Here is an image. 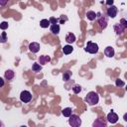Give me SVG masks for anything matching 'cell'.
Masks as SVG:
<instances>
[{
  "label": "cell",
  "mask_w": 127,
  "mask_h": 127,
  "mask_svg": "<svg viewBox=\"0 0 127 127\" xmlns=\"http://www.w3.org/2000/svg\"><path fill=\"white\" fill-rule=\"evenodd\" d=\"M85 101L89 104V105H95L98 103L99 101V96L95 91H90L86 94L85 96Z\"/></svg>",
  "instance_id": "6da1fadb"
},
{
  "label": "cell",
  "mask_w": 127,
  "mask_h": 127,
  "mask_svg": "<svg viewBox=\"0 0 127 127\" xmlns=\"http://www.w3.org/2000/svg\"><path fill=\"white\" fill-rule=\"evenodd\" d=\"M68 124L71 127H79L81 125V119L78 115L75 114H71L68 117Z\"/></svg>",
  "instance_id": "7a4b0ae2"
},
{
  "label": "cell",
  "mask_w": 127,
  "mask_h": 127,
  "mask_svg": "<svg viewBox=\"0 0 127 127\" xmlns=\"http://www.w3.org/2000/svg\"><path fill=\"white\" fill-rule=\"evenodd\" d=\"M96 18H97V20H98L99 27H100L101 29H105L106 26H107V24H108V19H107V17H106L104 14H102L101 12H99V13H96Z\"/></svg>",
  "instance_id": "3957f363"
},
{
  "label": "cell",
  "mask_w": 127,
  "mask_h": 127,
  "mask_svg": "<svg viewBox=\"0 0 127 127\" xmlns=\"http://www.w3.org/2000/svg\"><path fill=\"white\" fill-rule=\"evenodd\" d=\"M84 51L89 53V54H96L98 52V45L96 43L88 41L86 46H85V48H84Z\"/></svg>",
  "instance_id": "277c9868"
},
{
  "label": "cell",
  "mask_w": 127,
  "mask_h": 127,
  "mask_svg": "<svg viewBox=\"0 0 127 127\" xmlns=\"http://www.w3.org/2000/svg\"><path fill=\"white\" fill-rule=\"evenodd\" d=\"M20 99H21V101H23V102H25V103L29 102V101L32 99V94H31V92L28 91V90H23V91L21 92V94H20Z\"/></svg>",
  "instance_id": "5b68a950"
},
{
  "label": "cell",
  "mask_w": 127,
  "mask_h": 127,
  "mask_svg": "<svg viewBox=\"0 0 127 127\" xmlns=\"http://www.w3.org/2000/svg\"><path fill=\"white\" fill-rule=\"evenodd\" d=\"M117 13H118V9H117V7L114 6V5L109 6L108 9H107V12H106V14H107V16H108L109 18H115L116 15H117Z\"/></svg>",
  "instance_id": "8992f818"
},
{
  "label": "cell",
  "mask_w": 127,
  "mask_h": 127,
  "mask_svg": "<svg viewBox=\"0 0 127 127\" xmlns=\"http://www.w3.org/2000/svg\"><path fill=\"white\" fill-rule=\"evenodd\" d=\"M107 120H108L110 123L114 124V123H116V122L118 121V115H117L113 110H111V111L107 114Z\"/></svg>",
  "instance_id": "52a82bcc"
},
{
  "label": "cell",
  "mask_w": 127,
  "mask_h": 127,
  "mask_svg": "<svg viewBox=\"0 0 127 127\" xmlns=\"http://www.w3.org/2000/svg\"><path fill=\"white\" fill-rule=\"evenodd\" d=\"M92 127H107L106 126V122L104 119L102 118H97L93 121L92 123Z\"/></svg>",
  "instance_id": "ba28073f"
},
{
  "label": "cell",
  "mask_w": 127,
  "mask_h": 127,
  "mask_svg": "<svg viewBox=\"0 0 127 127\" xmlns=\"http://www.w3.org/2000/svg\"><path fill=\"white\" fill-rule=\"evenodd\" d=\"M40 48H41L40 47V44L39 43H36V42H33V43H31L29 45V50L32 53H38L40 51Z\"/></svg>",
  "instance_id": "9c48e42d"
},
{
  "label": "cell",
  "mask_w": 127,
  "mask_h": 127,
  "mask_svg": "<svg viewBox=\"0 0 127 127\" xmlns=\"http://www.w3.org/2000/svg\"><path fill=\"white\" fill-rule=\"evenodd\" d=\"M114 54H115V52H114V49H113L112 47L108 46V47H106V48L104 49V55H105L107 58H112V57H114Z\"/></svg>",
  "instance_id": "30bf717a"
},
{
  "label": "cell",
  "mask_w": 127,
  "mask_h": 127,
  "mask_svg": "<svg viewBox=\"0 0 127 127\" xmlns=\"http://www.w3.org/2000/svg\"><path fill=\"white\" fill-rule=\"evenodd\" d=\"M51 61V58L50 56H47V55H43L39 58V64L40 65H44L46 64H48L49 62Z\"/></svg>",
  "instance_id": "8fae6325"
},
{
  "label": "cell",
  "mask_w": 127,
  "mask_h": 127,
  "mask_svg": "<svg viewBox=\"0 0 127 127\" xmlns=\"http://www.w3.org/2000/svg\"><path fill=\"white\" fill-rule=\"evenodd\" d=\"M113 28H114V31H115V33H116L117 35H121V34L124 32V30H125V28H124L120 23H116V24L113 26Z\"/></svg>",
  "instance_id": "7c38bea8"
},
{
  "label": "cell",
  "mask_w": 127,
  "mask_h": 127,
  "mask_svg": "<svg viewBox=\"0 0 127 127\" xmlns=\"http://www.w3.org/2000/svg\"><path fill=\"white\" fill-rule=\"evenodd\" d=\"M65 42H66L67 44H72V43H74V42H75V36H74V34L68 33V34L65 36Z\"/></svg>",
  "instance_id": "4fadbf2b"
},
{
  "label": "cell",
  "mask_w": 127,
  "mask_h": 127,
  "mask_svg": "<svg viewBox=\"0 0 127 127\" xmlns=\"http://www.w3.org/2000/svg\"><path fill=\"white\" fill-rule=\"evenodd\" d=\"M72 51H73V48H72L71 45H65L63 48V52H64V55H69V54L72 53Z\"/></svg>",
  "instance_id": "5bb4252c"
},
{
  "label": "cell",
  "mask_w": 127,
  "mask_h": 127,
  "mask_svg": "<svg viewBox=\"0 0 127 127\" xmlns=\"http://www.w3.org/2000/svg\"><path fill=\"white\" fill-rule=\"evenodd\" d=\"M14 75H15V73H14V71H13L12 69H7V70L5 71V74H4L5 78H6V79H8V80L13 79Z\"/></svg>",
  "instance_id": "9a60e30c"
},
{
  "label": "cell",
  "mask_w": 127,
  "mask_h": 127,
  "mask_svg": "<svg viewBox=\"0 0 127 127\" xmlns=\"http://www.w3.org/2000/svg\"><path fill=\"white\" fill-rule=\"evenodd\" d=\"M50 30H51V32H52L54 35H58V34L60 33V26H59L58 24H56V25H51Z\"/></svg>",
  "instance_id": "2e32d148"
},
{
  "label": "cell",
  "mask_w": 127,
  "mask_h": 127,
  "mask_svg": "<svg viewBox=\"0 0 127 127\" xmlns=\"http://www.w3.org/2000/svg\"><path fill=\"white\" fill-rule=\"evenodd\" d=\"M86 17L89 21H93L96 19V13L94 11H87L86 13Z\"/></svg>",
  "instance_id": "e0dca14e"
},
{
  "label": "cell",
  "mask_w": 127,
  "mask_h": 127,
  "mask_svg": "<svg viewBox=\"0 0 127 127\" xmlns=\"http://www.w3.org/2000/svg\"><path fill=\"white\" fill-rule=\"evenodd\" d=\"M71 112H72V110H71L70 107H66V108H64L62 110V113H63V115L64 117H69L71 115Z\"/></svg>",
  "instance_id": "ac0fdd59"
},
{
  "label": "cell",
  "mask_w": 127,
  "mask_h": 127,
  "mask_svg": "<svg viewBox=\"0 0 127 127\" xmlns=\"http://www.w3.org/2000/svg\"><path fill=\"white\" fill-rule=\"evenodd\" d=\"M50 21L48 20V19H43V20H41V22H40V26L42 27V28H48L49 26H50Z\"/></svg>",
  "instance_id": "d6986e66"
},
{
  "label": "cell",
  "mask_w": 127,
  "mask_h": 127,
  "mask_svg": "<svg viewBox=\"0 0 127 127\" xmlns=\"http://www.w3.org/2000/svg\"><path fill=\"white\" fill-rule=\"evenodd\" d=\"M70 76H71V72L69 70H66L64 74H63V79L64 81H67L68 79H70Z\"/></svg>",
  "instance_id": "ffe728a7"
},
{
  "label": "cell",
  "mask_w": 127,
  "mask_h": 127,
  "mask_svg": "<svg viewBox=\"0 0 127 127\" xmlns=\"http://www.w3.org/2000/svg\"><path fill=\"white\" fill-rule=\"evenodd\" d=\"M32 69H33V71H40L41 69H42V65H40L39 64H34L33 65H32Z\"/></svg>",
  "instance_id": "44dd1931"
},
{
  "label": "cell",
  "mask_w": 127,
  "mask_h": 127,
  "mask_svg": "<svg viewBox=\"0 0 127 127\" xmlns=\"http://www.w3.org/2000/svg\"><path fill=\"white\" fill-rule=\"evenodd\" d=\"M72 91H73V93H75V94L79 93V92L81 91V86L78 85V84H75V85L72 87Z\"/></svg>",
  "instance_id": "7402d4cb"
},
{
  "label": "cell",
  "mask_w": 127,
  "mask_h": 127,
  "mask_svg": "<svg viewBox=\"0 0 127 127\" xmlns=\"http://www.w3.org/2000/svg\"><path fill=\"white\" fill-rule=\"evenodd\" d=\"M7 41V34L6 32H2V34L0 35V43H6Z\"/></svg>",
  "instance_id": "603a6c76"
},
{
  "label": "cell",
  "mask_w": 127,
  "mask_h": 127,
  "mask_svg": "<svg viewBox=\"0 0 127 127\" xmlns=\"http://www.w3.org/2000/svg\"><path fill=\"white\" fill-rule=\"evenodd\" d=\"M8 26H9L8 22H6V21H3V22L0 24V29H1V30H6V29L8 28Z\"/></svg>",
  "instance_id": "cb8c5ba5"
},
{
  "label": "cell",
  "mask_w": 127,
  "mask_h": 127,
  "mask_svg": "<svg viewBox=\"0 0 127 127\" xmlns=\"http://www.w3.org/2000/svg\"><path fill=\"white\" fill-rule=\"evenodd\" d=\"M115 84H116V86H119V87H122V86H124L125 85V82L124 81H122L121 79H116V81H115Z\"/></svg>",
  "instance_id": "d4e9b609"
},
{
  "label": "cell",
  "mask_w": 127,
  "mask_h": 127,
  "mask_svg": "<svg viewBox=\"0 0 127 127\" xmlns=\"http://www.w3.org/2000/svg\"><path fill=\"white\" fill-rule=\"evenodd\" d=\"M59 21H60V23H61V24H64V23L67 21V17H66V16H64V15H62V16L60 17Z\"/></svg>",
  "instance_id": "484cf974"
},
{
  "label": "cell",
  "mask_w": 127,
  "mask_h": 127,
  "mask_svg": "<svg viewBox=\"0 0 127 127\" xmlns=\"http://www.w3.org/2000/svg\"><path fill=\"white\" fill-rule=\"evenodd\" d=\"M49 21H50V23H51L52 25H56V24H58L59 19H57V18H55V17H51V18L49 19Z\"/></svg>",
  "instance_id": "4316f807"
},
{
  "label": "cell",
  "mask_w": 127,
  "mask_h": 127,
  "mask_svg": "<svg viewBox=\"0 0 127 127\" xmlns=\"http://www.w3.org/2000/svg\"><path fill=\"white\" fill-rule=\"evenodd\" d=\"M120 24H121V25H122L124 28H126V27H127V22H126V20H125L124 18L120 20Z\"/></svg>",
  "instance_id": "83f0119b"
},
{
  "label": "cell",
  "mask_w": 127,
  "mask_h": 127,
  "mask_svg": "<svg viewBox=\"0 0 127 127\" xmlns=\"http://www.w3.org/2000/svg\"><path fill=\"white\" fill-rule=\"evenodd\" d=\"M4 83H5V81H4V79H3L2 77H0V87H2V86L4 85Z\"/></svg>",
  "instance_id": "f1b7e54d"
},
{
  "label": "cell",
  "mask_w": 127,
  "mask_h": 127,
  "mask_svg": "<svg viewBox=\"0 0 127 127\" xmlns=\"http://www.w3.org/2000/svg\"><path fill=\"white\" fill-rule=\"evenodd\" d=\"M106 4H107V5L112 6V5H113V0H111V1H107V2H106Z\"/></svg>",
  "instance_id": "f546056e"
},
{
  "label": "cell",
  "mask_w": 127,
  "mask_h": 127,
  "mask_svg": "<svg viewBox=\"0 0 127 127\" xmlns=\"http://www.w3.org/2000/svg\"><path fill=\"white\" fill-rule=\"evenodd\" d=\"M6 3H7L6 0H4V1H1V0H0V5H5Z\"/></svg>",
  "instance_id": "4dcf8cb0"
},
{
  "label": "cell",
  "mask_w": 127,
  "mask_h": 127,
  "mask_svg": "<svg viewBox=\"0 0 127 127\" xmlns=\"http://www.w3.org/2000/svg\"><path fill=\"white\" fill-rule=\"evenodd\" d=\"M0 127H4V124H3V122L0 120Z\"/></svg>",
  "instance_id": "1f68e13d"
},
{
  "label": "cell",
  "mask_w": 127,
  "mask_h": 127,
  "mask_svg": "<svg viewBox=\"0 0 127 127\" xmlns=\"http://www.w3.org/2000/svg\"><path fill=\"white\" fill-rule=\"evenodd\" d=\"M21 127H27V126H25V125H22V126H21Z\"/></svg>",
  "instance_id": "d6a6232c"
}]
</instances>
